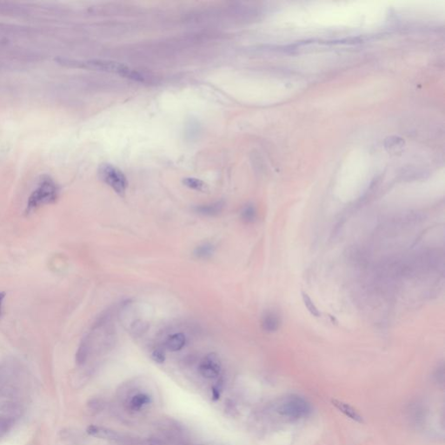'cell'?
Listing matches in <instances>:
<instances>
[{
  "label": "cell",
  "instance_id": "1",
  "mask_svg": "<svg viewBox=\"0 0 445 445\" xmlns=\"http://www.w3.org/2000/svg\"><path fill=\"white\" fill-rule=\"evenodd\" d=\"M58 64L67 66V67L84 68L93 71L99 72H109L113 74H119L127 78L130 80L136 81H143V76L139 74L125 64H120L114 61L110 60H92L87 61H79V60H66V59H60L57 60Z\"/></svg>",
  "mask_w": 445,
  "mask_h": 445
},
{
  "label": "cell",
  "instance_id": "2",
  "mask_svg": "<svg viewBox=\"0 0 445 445\" xmlns=\"http://www.w3.org/2000/svg\"><path fill=\"white\" fill-rule=\"evenodd\" d=\"M60 188L50 176L41 177L35 190L28 199L25 212L30 213L43 205L56 202L60 196Z\"/></svg>",
  "mask_w": 445,
  "mask_h": 445
},
{
  "label": "cell",
  "instance_id": "3",
  "mask_svg": "<svg viewBox=\"0 0 445 445\" xmlns=\"http://www.w3.org/2000/svg\"><path fill=\"white\" fill-rule=\"evenodd\" d=\"M278 415L290 419H301L311 412L310 405L304 398L298 395H290L280 399L276 406Z\"/></svg>",
  "mask_w": 445,
  "mask_h": 445
},
{
  "label": "cell",
  "instance_id": "4",
  "mask_svg": "<svg viewBox=\"0 0 445 445\" xmlns=\"http://www.w3.org/2000/svg\"><path fill=\"white\" fill-rule=\"evenodd\" d=\"M98 175L103 183L111 187L116 193L123 197L128 187L127 179L118 167L111 163H103L100 165Z\"/></svg>",
  "mask_w": 445,
  "mask_h": 445
},
{
  "label": "cell",
  "instance_id": "5",
  "mask_svg": "<svg viewBox=\"0 0 445 445\" xmlns=\"http://www.w3.org/2000/svg\"><path fill=\"white\" fill-rule=\"evenodd\" d=\"M199 372L203 378L215 379L221 372V361L216 353L208 354L203 358L199 367Z\"/></svg>",
  "mask_w": 445,
  "mask_h": 445
},
{
  "label": "cell",
  "instance_id": "6",
  "mask_svg": "<svg viewBox=\"0 0 445 445\" xmlns=\"http://www.w3.org/2000/svg\"><path fill=\"white\" fill-rule=\"evenodd\" d=\"M331 404L333 405L337 409L341 411L342 413L344 414L346 417H349L351 420L357 422V423H364V419L360 414L358 413L356 409H354L352 406L346 404L344 402L340 401L338 399H331Z\"/></svg>",
  "mask_w": 445,
  "mask_h": 445
},
{
  "label": "cell",
  "instance_id": "7",
  "mask_svg": "<svg viewBox=\"0 0 445 445\" xmlns=\"http://www.w3.org/2000/svg\"><path fill=\"white\" fill-rule=\"evenodd\" d=\"M261 325L263 330L267 332H274L279 328L280 318L275 312L268 311L263 316Z\"/></svg>",
  "mask_w": 445,
  "mask_h": 445
},
{
  "label": "cell",
  "instance_id": "8",
  "mask_svg": "<svg viewBox=\"0 0 445 445\" xmlns=\"http://www.w3.org/2000/svg\"><path fill=\"white\" fill-rule=\"evenodd\" d=\"M186 344V338L183 333H175L171 335L165 341L167 350L171 351H179L182 350Z\"/></svg>",
  "mask_w": 445,
  "mask_h": 445
},
{
  "label": "cell",
  "instance_id": "9",
  "mask_svg": "<svg viewBox=\"0 0 445 445\" xmlns=\"http://www.w3.org/2000/svg\"><path fill=\"white\" fill-rule=\"evenodd\" d=\"M151 402H152V398L149 394H136L135 396H133L131 398V401H130V407L132 410L139 411L140 409H143V407L149 405Z\"/></svg>",
  "mask_w": 445,
  "mask_h": 445
},
{
  "label": "cell",
  "instance_id": "10",
  "mask_svg": "<svg viewBox=\"0 0 445 445\" xmlns=\"http://www.w3.org/2000/svg\"><path fill=\"white\" fill-rule=\"evenodd\" d=\"M223 206H224V203L222 201H220V202H216V203H211V204L197 206L195 208V211L197 213L203 215V216H215V215L219 214L222 211Z\"/></svg>",
  "mask_w": 445,
  "mask_h": 445
},
{
  "label": "cell",
  "instance_id": "11",
  "mask_svg": "<svg viewBox=\"0 0 445 445\" xmlns=\"http://www.w3.org/2000/svg\"><path fill=\"white\" fill-rule=\"evenodd\" d=\"M86 432L92 437L103 438V439H113L116 437V434L112 432L111 430H109L103 427H99V426H89L86 429Z\"/></svg>",
  "mask_w": 445,
  "mask_h": 445
},
{
  "label": "cell",
  "instance_id": "12",
  "mask_svg": "<svg viewBox=\"0 0 445 445\" xmlns=\"http://www.w3.org/2000/svg\"><path fill=\"white\" fill-rule=\"evenodd\" d=\"M214 246L211 243H203L195 249L194 256L198 259H209L214 253Z\"/></svg>",
  "mask_w": 445,
  "mask_h": 445
},
{
  "label": "cell",
  "instance_id": "13",
  "mask_svg": "<svg viewBox=\"0 0 445 445\" xmlns=\"http://www.w3.org/2000/svg\"><path fill=\"white\" fill-rule=\"evenodd\" d=\"M183 183L184 186L194 191H205L208 189L206 183L202 180L195 178H186L183 179Z\"/></svg>",
  "mask_w": 445,
  "mask_h": 445
},
{
  "label": "cell",
  "instance_id": "14",
  "mask_svg": "<svg viewBox=\"0 0 445 445\" xmlns=\"http://www.w3.org/2000/svg\"><path fill=\"white\" fill-rule=\"evenodd\" d=\"M241 218L244 222H254L255 219L257 218V212H256L255 207L252 206L251 204H248L246 206L243 207L241 211Z\"/></svg>",
  "mask_w": 445,
  "mask_h": 445
},
{
  "label": "cell",
  "instance_id": "15",
  "mask_svg": "<svg viewBox=\"0 0 445 445\" xmlns=\"http://www.w3.org/2000/svg\"><path fill=\"white\" fill-rule=\"evenodd\" d=\"M303 301L304 305L307 308V310H309L310 314L314 316V317H317V318L321 316V313L318 310V307L315 305L314 303L312 302V300L310 299V297L305 294V293H303Z\"/></svg>",
  "mask_w": 445,
  "mask_h": 445
},
{
  "label": "cell",
  "instance_id": "16",
  "mask_svg": "<svg viewBox=\"0 0 445 445\" xmlns=\"http://www.w3.org/2000/svg\"><path fill=\"white\" fill-rule=\"evenodd\" d=\"M25 31L23 27L9 25V24H0V34L7 33V34H18V33H24Z\"/></svg>",
  "mask_w": 445,
  "mask_h": 445
},
{
  "label": "cell",
  "instance_id": "17",
  "mask_svg": "<svg viewBox=\"0 0 445 445\" xmlns=\"http://www.w3.org/2000/svg\"><path fill=\"white\" fill-rule=\"evenodd\" d=\"M151 358L158 364H163V362L165 361V355L163 350L156 349L151 353Z\"/></svg>",
  "mask_w": 445,
  "mask_h": 445
},
{
  "label": "cell",
  "instance_id": "18",
  "mask_svg": "<svg viewBox=\"0 0 445 445\" xmlns=\"http://www.w3.org/2000/svg\"><path fill=\"white\" fill-rule=\"evenodd\" d=\"M221 393H222V384L219 382V384H215L211 388V398H212V400L215 402L219 400L220 397H221Z\"/></svg>",
  "mask_w": 445,
  "mask_h": 445
},
{
  "label": "cell",
  "instance_id": "19",
  "mask_svg": "<svg viewBox=\"0 0 445 445\" xmlns=\"http://www.w3.org/2000/svg\"><path fill=\"white\" fill-rule=\"evenodd\" d=\"M12 426V423L9 419H4V418H0V436L5 433Z\"/></svg>",
  "mask_w": 445,
  "mask_h": 445
},
{
  "label": "cell",
  "instance_id": "20",
  "mask_svg": "<svg viewBox=\"0 0 445 445\" xmlns=\"http://www.w3.org/2000/svg\"><path fill=\"white\" fill-rule=\"evenodd\" d=\"M4 298H5V292L0 291V318H1V311H2V306H3Z\"/></svg>",
  "mask_w": 445,
  "mask_h": 445
},
{
  "label": "cell",
  "instance_id": "21",
  "mask_svg": "<svg viewBox=\"0 0 445 445\" xmlns=\"http://www.w3.org/2000/svg\"><path fill=\"white\" fill-rule=\"evenodd\" d=\"M11 68V64L9 63H6L4 60H0V70H3V69H9Z\"/></svg>",
  "mask_w": 445,
  "mask_h": 445
}]
</instances>
